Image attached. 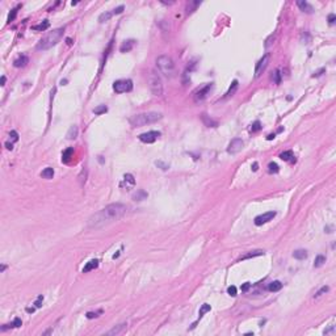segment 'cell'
Returning <instances> with one entry per match:
<instances>
[{
	"instance_id": "20",
	"label": "cell",
	"mask_w": 336,
	"mask_h": 336,
	"mask_svg": "<svg viewBox=\"0 0 336 336\" xmlns=\"http://www.w3.org/2000/svg\"><path fill=\"white\" fill-rule=\"evenodd\" d=\"M261 255H264V251H263V250H256V251H251V252H248V254L243 255L240 259H242V260H245V259L256 257V256H261Z\"/></svg>"
},
{
	"instance_id": "2",
	"label": "cell",
	"mask_w": 336,
	"mask_h": 336,
	"mask_svg": "<svg viewBox=\"0 0 336 336\" xmlns=\"http://www.w3.org/2000/svg\"><path fill=\"white\" fill-rule=\"evenodd\" d=\"M162 118V114L158 112H147V113H140L137 116H133L130 118V124L134 128H140V126L154 124V122L159 121Z\"/></svg>"
},
{
	"instance_id": "13",
	"label": "cell",
	"mask_w": 336,
	"mask_h": 336,
	"mask_svg": "<svg viewBox=\"0 0 336 336\" xmlns=\"http://www.w3.org/2000/svg\"><path fill=\"white\" fill-rule=\"evenodd\" d=\"M280 158L282 159L284 162H290V163H294L295 162V156L293 154V151H284L282 154H280Z\"/></svg>"
},
{
	"instance_id": "43",
	"label": "cell",
	"mask_w": 336,
	"mask_h": 336,
	"mask_svg": "<svg viewBox=\"0 0 336 336\" xmlns=\"http://www.w3.org/2000/svg\"><path fill=\"white\" fill-rule=\"evenodd\" d=\"M13 327H21V324H23V322H21V319L20 318H14V320H13Z\"/></svg>"
},
{
	"instance_id": "6",
	"label": "cell",
	"mask_w": 336,
	"mask_h": 336,
	"mask_svg": "<svg viewBox=\"0 0 336 336\" xmlns=\"http://www.w3.org/2000/svg\"><path fill=\"white\" fill-rule=\"evenodd\" d=\"M213 89V84L211 83H209V84H205L204 87H201V88H198L196 92L193 93V100L194 103H202L206 97L209 96V93H210V91Z\"/></svg>"
},
{
	"instance_id": "1",
	"label": "cell",
	"mask_w": 336,
	"mask_h": 336,
	"mask_svg": "<svg viewBox=\"0 0 336 336\" xmlns=\"http://www.w3.org/2000/svg\"><path fill=\"white\" fill-rule=\"evenodd\" d=\"M126 211H128L126 205L120 204V202L110 204L89 217L88 226L92 227V229H99V227H103L108 225V223H112L117 221V219H120L121 217H124L126 214Z\"/></svg>"
},
{
	"instance_id": "14",
	"label": "cell",
	"mask_w": 336,
	"mask_h": 336,
	"mask_svg": "<svg viewBox=\"0 0 336 336\" xmlns=\"http://www.w3.org/2000/svg\"><path fill=\"white\" fill-rule=\"evenodd\" d=\"M97 267H99V260H97V259L89 260V261L85 264L84 268H83V272H91V270L96 269Z\"/></svg>"
},
{
	"instance_id": "40",
	"label": "cell",
	"mask_w": 336,
	"mask_h": 336,
	"mask_svg": "<svg viewBox=\"0 0 336 336\" xmlns=\"http://www.w3.org/2000/svg\"><path fill=\"white\" fill-rule=\"evenodd\" d=\"M227 293H229L231 297H235V295H236V288L235 286H229V289H227Z\"/></svg>"
},
{
	"instance_id": "55",
	"label": "cell",
	"mask_w": 336,
	"mask_h": 336,
	"mask_svg": "<svg viewBox=\"0 0 336 336\" xmlns=\"http://www.w3.org/2000/svg\"><path fill=\"white\" fill-rule=\"evenodd\" d=\"M5 268H7V267H5L4 264H3V265H2V272H4V269H5Z\"/></svg>"
},
{
	"instance_id": "32",
	"label": "cell",
	"mask_w": 336,
	"mask_h": 336,
	"mask_svg": "<svg viewBox=\"0 0 336 336\" xmlns=\"http://www.w3.org/2000/svg\"><path fill=\"white\" fill-rule=\"evenodd\" d=\"M268 171H269L270 173H277V172L280 171V168H279V165L274 163V162H270V163L268 164Z\"/></svg>"
},
{
	"instance_id": "22",
	"label": "cell",
	"mask_w": 336,
	"mask_h": 336,
	"mask_svg": "<svg viewBox=\"0 0 336 336\" xmlns=\"http://www.w3.org/2000/svg\"><path fill=\"white\" fill-rule=\"evenodd\" d=\"M50 26V23L48 20H45V21H42L41 24H38V25H33V26H32V29H33V30H39V32H43V30H46V29H48Z\"/></svg>"
},
{
	"instance_id": "17",
	"label": "cell",
	"mask_w": 336,
	"mask_h": 336,
	"mask_svg": "<svg viewBox=\"0 0 336 336\" xmlns=\"http://www.w3.org/2000/svg\"><path fill=\"white\" fill-rule=\"evenodd\" d=\"M124 184H125L126 189H129V188L134 186L135 180H134V177H133V175H130V173H126V175L124 176Z\"/></svg>"
},
{
	"instance_id": "47",
	"label": "cell",
	"mask_w": 336,
	"mask_h": 336,
	"mask_svg": "<svg viewBox=\"0 0 336 336\" xmlns=\"http://www.w3.org/2000/svg\"><path fill=\"white\" fill-rule=\"evenodd\" d=\"M250 288H251V284H250V282H245L243 286H242V291H247Z\"/></svg>"
},
{
	"instance_id": "51",
	"label": "cell",
	"mask_w": 336,
	"mask_h": 336,
	"mask_svg": "<svg viewBox=\"0 0 336 336\" xmlns=\"http://www.w3.org/2000/svg\"><path fill=\"white\" fill-rule=\"evenodd\" d=\"M257 167H259V164L255 162V163L252 164V171H257Z\"/></svg>"
},
{
	"instance_id": "34",
	"label": "cell",
	"mask_w": 336,
	"mask_h": 336,
	"mask_svg": "<svg viewBox=\"0 0 336 336\" xmlns=\"http://www.w3.org/2000/svg\"><path fill=\"white\" fill-rule=\"evenodd\" d=\"M106 110H108V108L105 105H100V106H97V108L93 109V113L95 114H103V113H105Z\"/></svg>"
},
{
	"instance_id": "15",
	"label": "cell",
	"mask_w": 336,
	"mask_h": 336,
	"mask_svg": "<svg viewBox=\"0 0 336 336\" xmlns=\"http://www.w3.org/2000/svg\"><path fill=\"white\" fill-rule=\"evenodd\" d=\"M297 5L299 7V9H301L302 12H306V13H313L314 12L313 5H310L307 2H298Z\"/></svg>"
},
{
	"instance_id": "21",
	"label": "cell",
	"mask_w": 336,
	"mask_h": 336,
	"mask_svg": "<svg viewBox=\"0 0 336 336\" xmlns=\"http://www.w3.org/2000/svg\"><path fill=\"white\" fill-rule=\"evenodd\" d=\"M133 46H134V41L133 39H129V41H125L124 43L121 45V53H126V51H130V50L133 49Z\"/></svg>"
},
{
	"instance_id": "54",
	"label": "cell",
	"mask_w": 336,
	"mask_h": 336,
	"mask_svg": "<svg viewBox=\"0 0 336 336\" xmlns=\"http://www.w3.org/2000/svg\"><path fill=\"white\" fill-rule=\"evenodd\" d=\"M26 311H28V313H33V311H34V309H33V307H32V309H30V307H28V309H26Z\"/></svg>"
},
{
	"instance_id": "37",
	"label": "cell",
	"mask_w": 336,
	"mask_h": 336,
	"mask_svg": "<svg viewBox=\"0 0 336 336\" xmlns=\"http://www.w3.org/2000/svg\"><path fill=\"white\" fill-rule=\"evenodd\" d=\"M9 137H11V139H12V142H17V140H19V134H17V131H14V130H12V131L9 133Z\"/></svg>"
},
{
	"instance_id": "53",
	"label": "cell",
	"mask_w": 336,
	"mask_h": 336,
	"mask_svg": "<svg viewBox=\"0 0 336 336\" xmlns=\"http://www.w3.org/2000/svg\"><path fill=\"white\" fill-rule=\"evenodd\" d=\"M5 84V76H2V85Z\"/></svg>"
},
{
	"instance_id": "18",
	"label": "cell",
	"mask_w": 336,
	"mask_h": 336,
	"mask_svg": "<svg viewBox=\"0 0 336 336\" xmlns=\"http://www.w3.org/2000/svg\"><path fill=\"white\" fill-rule=\"evenodd\" d=\"M125 328H126V324H125V323L118 324V326H114L110 331H108V332H106V335H118V334H121V332L124 331Z\"/></svg>"
},
{
	"instance_id": "8",
	"label": "cell",
	"mask_w": 336,
	"mask_h": 336,
	"mask_svg": "<svg viewBox=\"0 0 336 336\" xmlns=\"http://www.w3.org/2000/svg\"><path fill=\"white\" fill-rule=\"evenodd\" d=\"M269 59H270V55L269 54H265V55H263V58L257 62V64H256V68H255V78H259L260 75L263 74V72L265 71L267 66H268L269 63Z\"/></svg>"
},
{
	"instance_id": "52",
	"label": "cell",
	"mask_w": 336,
	"mask_h": 336,
	"mask_svg": "<svg viewBox=\"0 0 336 336\" xmlns=\"http://www.w3.org/2000/svg\"><path fill=\"white\" fill-rule=\"evenodd\" d=\"M273 138H274V134H269L268 137H267V139H268V140H270V139H273Z\"/></svg>"
},
{
	"instance_id": "38",
	"label": "cell",
	"mask_w": 336,
	"mask_h": 336,
	"mask_svg": "<svg viewBox=\"0 0 336 336\" xmlns=\"http://www.w3.org/2000/svg\"><path fill=\"white\" fill-rule=\"evenodd\" d=\"M16 14H17V8H14V9H12V12H11L9 16H8V23H12V21L14 20V17H16Z\"/></svg>"
},
{
	"instance_id": "4",
	"label": "cell",
	"mask_w": 336,
	"mask_h": 336,
	"mask_svg": "<svg viewBox=\"0 0 336 336\" xmlns=\"http://www.w3.org/2000/svg\"><path fill=\"white\" fill-rule=\"evenodd\" d=\"M156 66L159 68V71L162 72L163 75H165L167 78H173L176 74L175 70V63H173L172 58L168 55H160L156 58Z\"/></svg>"
},
{
	"instance_id": "25",
	"label": "cell",
	"mask_w": 336,
	"mask_h": 336,
	"mask_svg": "<svg viewBox=\"0 0 336 336\" xmlns=\"http://www.w3.org/2000/svg\"><path fill=\"white\" fill-rule=\"evenodd\" d=\"M41 176L43 179H53V176H54V169L53 168H50V167H48V168H45L42 171V173H41Z\"/></svg>"
},
{
	"instance_id": "50",
	"label": "cell",
	"mask_w": 336,
	"mask_h": 336,
	"mask_svg": "<svg viewBox=\"0 0 336 336\" xmlns=\"http://www.w3.org/2000/svg\"><path fill=\"white\" fill-rule=\"evenodd\" d=\"M5 147H7L8 150H13V143H12V142H11V143L7 142V143H5Z\"/></svg>"
},
{
	"instance_id": "23",
	"label": "cell",
	"mask_w": 336,
	"mask_h": 336,
	"mask_svg": "<svg viewBox=\"0 0 336 336\" xmlns=\"http://www.w3.org/2000/svg\"><path fill=\"white\" fill-rule=\"evenodd\" d=\"M293 256L298 260H305L306 257H307V251L306 250H297V251L293 252Z\"/></svg>"
},
{
	"instance_id": "44",
	"label": "cell",
	"mask_w": 336,
	"mask_h": 336,
	"mask_svg": "<svg viewBox=\"0 0 336 336\" xmlns=\"http://www.w3.org/2000/svg\"><path fill=\"white\" fill-rule=\"evenodd\" d=\"M335 21H336V16H335V14L334 13L328 14V23L332 25V24H335Z\"/></svg>"
},
{
	"instance_id": "30",
	"label": "cell",
	"mask_w": 336,
	"mask_h": 336,
	"mask_svg": "<svg viewBox=\"0 0 336 336\" xmlns=\"http://www.w3.org/2000/svg\"><path fill=\"white\" fill-rule=\"evenodd\" d=\"M236 89H238V80H234L233 83H231V85H230L229 91L226 92V96H231V95H234Z\"/></svg>"
},
{
	"instance_id": "41",
	"label": "cell",
	"mask_w": 336,
	"mask_h": 336,
	"mask_svg": "<svg viewBox=\"0 0 336 336\" xmlns=\"http://www.w3.org/2000/svg\"><path fill=\"white\" fill-rule=\"evenodd\" d=\"M280 82H281V74H280V71L277 70L276 72H274V83H276V84H280Z\"/></svg>"
},
{
	"instance_id": "36",
	"label": "cell",
	"mask_w": 336,
	"mask_h": 336,
	"mask_svg": "<svg viewBox=\"0 0 336 336\" xmlns=\"http://www.w3.org/2000/svg\"><path fill=\"white\" fill-rule=\"evenodd\" d=\"M274 38H276V34H270L269 35V38H267V41H265V48H269L270 45H272V41H274Z\"/></svg>"
},
{
	"instance_id": "26",
	"label": "cell",
	"mask_w": 336,
	"mask_h": 336,
	"mask_svg": "<svg viewBox=\"0 0 336 336\" xmlns=\"http://www.w3.org/2000/svg\"><path fill=\"white\" fill-rule=\"evenodd\" d=\"M78 137V126H71L70 128V130H68V133H67V138L68 139H75Z\"/></svg>"
},
{
	"instance_id": "39",
	"label": "cell",
	"mask_w": 336,
	"mask_h": 336,
	"mask_svg": "<svg viewBox=\"0 0 336 336\" xmlns=\"http://www.w3.org/2000/svg\"><path fill=\"white\" fill-rule=\"evenodd\" d=\"M328 289H330V288H328V286H323V288H322V289H320V290H319V291H316V294H315V295H314V297H320V295H322V294H324V293H327V291H328Z\"/></svg>"
},
{
	"instance_id": "31",
	"label": "cell",
	"mask_w": 336,
	"mask_h": 336,
	"mask_svg": "<svg viewBox=\"0 0 336 336\" xmlns=\"http://www.w3.org/2000/svg\"><path fill=\"white\" fill-rule=\"evenodd\" d=\"M112 12H104V13H101L100 14V17H99V21L100 23H105V21H108L112 17Z\"/></svg>"
},
{
	"instance_id": "11",
	"label": "cell",
	"mask_w": 336,
	"mask_h": 336,
	"mask_svg": "<svg viewBox=\"0 0 336 336\" xmlns=\"http://www.w3.org/2000/svg\"><path fill=\"white\" fill-rule=\"evenodd\" d=\"M159 137H160V133L159 131H147V133L140 134L139 139L142 140L143 143H153L159 138Z\"/></svg>"
},
{
	"instance_id": "7",
	"label": "cell",
	"mask_w": 336,
	"mask_h": 336,
	"mask_svg": "<svg viewBox=\"0 0 336 336\" xmlns=\"http://www.w3.org/2000/svg\"><path fill=\"white\" fill-rule=\"evenodd\" d=\"M113 89L117 93H124V92H129L133 89V82L130 79H121V80L114 82L113 84Z\"/></svg>"
},
{
	"instance_id": "48",
	"label": "cell",
	"mask_w": 336,
	"mask_h": 336,
	"mask_svg": "<svg viewBox=\"0 0 336 336\" xmlns=\"http://www.w3.org/2000/svg\"><path fill=\"white\" fill-rule=\"evenodd\" d=\"M156 165H159V167H162V169H168V165L162 163V162H156Z\"/></svg>"
},
{
	"instance_id": "10",
	"label": "cell",
	"mask_w": 336,
	"mask_h": 336,
	"mask_svg": "<svg viewBox=\"0 0 336 336\" xmlns=\"http://www.w3.org/2000/svg\"><path fill=\"white\" fill-rule=\"evenodd\" d=\"M276 217V211H268V213H264V214H260L255 218V225L256 226H261L264 223L272 221V219Z\"/></svg>"
},
{
	"instance_id": "24",
	"label": "cell",
	"mask_w": 336,
	"mask_h": 336,
	"mask_svg": "<svg viewBox=\"0 0 336 336\" xmlns=\"http://www.w3.org/2000/svg\"><path fill=\"white\" fill-rule=\"evenodd\" d=\"M281 288H282V284H281L280 281H273V282L269 284L268 290L269 291H279V290H281Z\"/></svg>"
},
{
	"instance_id": "28",
	"label": "cell",
	"mask_w": 336,
	"mask_h": 336,
	"mask_svg": "<svg viewBox=\"0 0 336 336\" xmlns=\"http://www.w3.org/2000/svg\"><path fill=\"white\" fill-rule=\"evenodd\" d=\"M324 263H326V257H324L323 255H318L315 261H314V267H315V268H319V267H322Z\"/></svg>"
},
{
	"instance_id": "3",
	"label": "cell",
	"mask_w": 336,
	"mask_h": 336,
	"mask_svg": "<svg viewBox=\"0 0 336 336\" xmlns=\"http://www.w3.org/2000/svg\"><path fill=\"white\" fill-rule=\"evenodd\" d=\"M63 32H64V29L59 28V29H55V30L50 32L49 34H46L45 37L38 42L37 50H42L43 51V50H49V49H51L53 46H55L57 43L59 42V39L62 38Z\"/></svg>"
},
{
	"instance_id": "19",
	"label": "cell",
	"mask_w": 336,
	"mask_h": 336,
	"mask_svg": "<svg viewBox=\"0 0 336 336\" xmlns=\"http://www.w3.org/2000/svg\"><path fill=\"white\" fill-rule=\"evenodd\" d=\"M147 196H149L147 192H144L143 189H138L134 194H133V200L134 201H142V200H144V198H147Z\"/></svg>"
},
{
	"instance_id": "5",
	"label": "cell",
	"mask_w": 336,
	"mask_h": 336,
	"mask_svg": "<svg viewBox=\"0 0 336 336\" xmlns=\"http://www.w3.org/2000/svg\"><path fill=\"white\" fill-rule=\"evenodd\" d=\"M149 87L150 91L154 96L160 97L163 95V82H162L160 75L158 74L155 70H153L149 75Z\"/></svg>"
},
{
	"instance_id": "33",
	"label": "cell",
	"mask_w": 336,
	"mask_h": 336,
	"mask_svg": "<svg viewBox=\"0 0 336 336\" xmlns=\"http://www.w3.org/2000/svg\"><path fill=\"white\" fill-rule=\"evenodd\" d=\"M72 154H74V150H72V149H67L63 153V155H62V160L63 162H68V159H70V156Z\"/></svg>"
},
{
	"instance_id": "45",
	"label": "cell",
	"mask_w": 336,
	"mask_h": 336,
	"mask_svg": "<svg viewBox=\"0 0 336 336\" xmlns=\"http://www.w3.org/2000/svg\"><path fill=\"white\" fill-rule=\"evenodd\" d=\"M42 301H43V297H42V295H39V297L37 298V301L34 302L35 307H41V306H42V305H41V302H42Z\"/></svg>"
},
{
	"instance_id": "12",
	"label": "cell",
	"mask_w": 336,
	"mask_h": 336,
	"mask_svg": "<svg viewBox=\"0 0 336 336\" xmlns=\"http://www.w3.org/2000/svg\"><path fill=\"white\" fill-rule=\"evenodd\" d=\"M201 120H202V122H204V125L208 126V128H217V126H218V122L214 121L213 118H210L206 113L201 114Z\"/></svg>"
},
{
	"instance_id": "9",
	"label": "cell",
	"mask_w": 336,
	"mask_h": 336,
	"mask_svg": "<svg viewBox=\"0 0 336 336\" xmlns=\"http://www.w3.org/2000/svg\"><path fill=\"white\" fill-rule=\"evenodd\" d=\"M243 146H244V142H243V140H242L240 138H234V139L230 142L229 147H227V153L231 154V155L238 154L242 149H243Z\"/></svg>"
},
{
	"instance_id": "27",
	"label": "cell",
	"mask_w": 336,
	"mask_h": 336,
	"mask_svg": "<svg viewBox=\"0 0 336 336\" xmlns=\"http://www.w3.org/2000/svg\"><path fill=\"white\" fill-rule=\"evenodd\" d=\"M201 4V2H189L186 5V13H192L193 11H196V8Z\"/></svg>"
},
{
	"instance_id": "42",
	"label": "cell",
	"mask_w": 336,
	"mask_h": 336,
	"mask_svg": "<svg viewBox=\"0 0 336 336\" xmlns=\"http://www.w3.org/2000/svg\"><path fill=\"white\" fill-rule=\"evenodd\" d=\"M124 9H125V7H124V5H120V7H117L116 9H113V13H114V14H120V13L124 12Z\"/></svg>"
},
{
	"instance_id": "29",
	"label": "cell",
	"mask_w": 336,
	"mask_h": 336,
	"mask_svg": "<svg viewBox=\"0 0 336 336\" xmlns=\"http://www.w3.org/2000/svg\"><path fill=\"white\" fill-rule=\"evenodd\" d=\"M210 309H211V307H210V305H208V303H204V305L201 306V309H200V313H198V318L201 319V318L204 316L205 314L210 311Z\"/></svg>"
},
{
	"instance_id": "49",
	"label": "cell",
	"mask_w": 336,
	"mask_h": 336,
	"mask_svg": "<svg viewBox=\"0 0 336 336\" xmlns=\"http://www.w3.org/2000/svg\"><path fill=\"white\" fill-rule=\"evenodd\" d=\"M324 71H326V68H322V70H319L318 72H315L313 76H314V78H315V76H320V75H322V72H324Z\"/></svg>"
},
{
	"instance_id": "16",
	"label": "cell",
	"mask_w": 336,
	"mask_h": 336,
	"mask_svg": "<svg viewBox=\"0 0 336 336\" xmlns=\"http://www.w3.org/2000/svg\"><path fill=\"white\" fill-rule=\"evenodd\" d=\"M28 63H29V58H28L26 55H21V57H19V58H17V59L13 62L14 67H25Z\"/></svg>"
},
{
	"instance_id": "35",
	"label": "cell",
	"mask_w": 336,
	"mask_h": 336,
	"mask_svg": "<svg viewBox=\"0 0 336 336\" xmlns=\"http://www.w3.org/2000/svg\"><path fill=\"white\" fill-rule=\"evenodd\" d=\"M263 126H261V124H260V121H255L254 124L251 125V131L252 133H256V131H259L260 129H261Z\"/></svg>"
},
{
	"instance_id": "46",
	"label": "cell",
	"mask_w": 336,
	"mask_h": 336,
	"mask_svg": "<svg viewBox=\"0 0 336 336\" xmlns=\"http://www.w3.org/2000/svg\"><path fill=\"white\" fill-rule=\"evenodd\" d=\"M101 311H99V313H87V318H88V319H92V318H96V316H99L97 315V314H100Z\"/></svg>"
}]
</instances>
